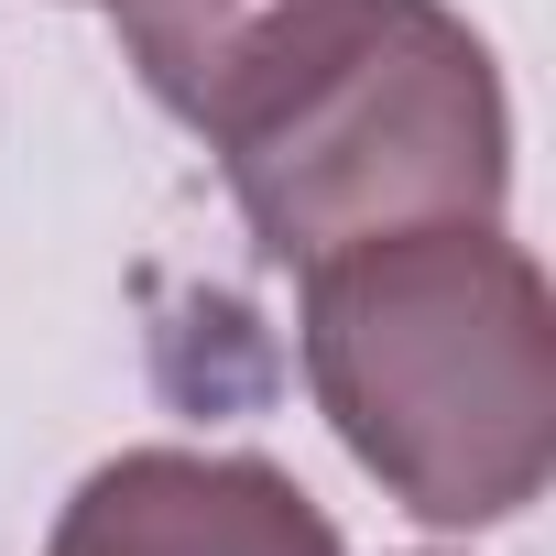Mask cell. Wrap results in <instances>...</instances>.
Returning <instances> with one entry per match:
<instances>
[{"label": "cell", "instance_id": "7a4b0ae2", "mask_svg": "<svg viewBox=\"0 0 556 556\" xmlns=\"http://www.w3.org/2000/svg\"><path fill=\"white\" fill-rule=\"evenodd\" d=\"M218 153H229V197L251 240L285 273H317L361 240L502 218V186H513L491 45L437 0H382L371 34L306 99H285L262 131Z\"/></svg>", "mask_w": 556, "mask_h": 556}, {"label": "cell", "instance_id": "3957f363", "mask_svg": "<svg viewBox=\"0 0 556 556\" xmlns=\"http://www.w3.org/2000/svg\"><path fill=\"white\" fill-rule=\"evenodd\" d=\"M110 12L142 88L207 142H240L285 99H306L371 34L382 0H110Z\"/></svg>", "mask_w": 556, "mask_h": 556}, {"label": "cell", "instance_id": "277c9868", "mask_svg": "<svg viewBox=\"0 0 556 556\" xmlns=\"http://www.w3.org/2000/svg\"><path fill=\"white\" fill-rule=\"evenodd\" d=\"M45 556H339V523L262 458L131 447L66 502Z\"/></svg>", "mask_w": 556, "mask_h": 556}, {"label": "cell", "instance_id": "6da1fadb", "mask_svg": "<svg viewBox=\"0 0 556 556\" xmlns=\"http://www.w3.org/2000/svg\"><path fill=\"white\" fill-rule=\"evenodd\" d=\"M306 382L426 523H513L556 458V306L491 229H404L306 273Z\"/></svg>", "mask_w": 556, "mask_h": 556}]
</instances>
